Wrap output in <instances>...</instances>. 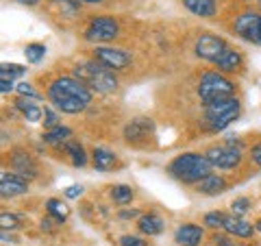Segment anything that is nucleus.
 Returning a JSON list of instances; mask_svg holds the SVG:
<instances>
[{"label": "nucleus", "instance_id": "nucleus-23", "mask_svg": "<svg viewBox=\"0 0 261 246\" xmlns=\"http://www.w3.org/2000/svg\"><path fill=\"white\" fill-rule=\"evenodd\" d=\"M46 209H48V216H50L55 223H65L68 220V216H70V209L65 207V205L59 201V199H48V203H46Z\"/></svg>", "mask_w": 261, "mask_h": 246}, {"label": "nucleus", "instance_id": "nucleus-2", "mask_svg": "<svg viewBox=\"0 0 261 246\" xmlns=\"http://www.w3.org/2000/svg\"><path fill=\"white\" fill-rule=\"evenodd\" d=\"M211 163L207 159V155L200 153H183L178 157L172 159V163L168 166V172L174 179L183 183H198L207 175H211Z\"/></svg>", "mask_w": 261, "mask_h": 246}, {"label": "nucleus", "instance_id": "nucleus-21", "mask_svg": "<svg viewBox=\"0 0 261 246\" xmlns=\"http://www.w3.org/2000/svg\"><path fill=\"white\" fill-rule=\"evenodd\" d=\"M63 149H65V153L70 155L72 166H74V168L87 166V153H85L83 146L76 142V139H65V142H63Z\"/></svg>", "mask_w": 261, "mask_h": 246}, {"label": "nucleus", "instance_id": "nucleus-31", "mask_svg": "<svg viewBox=\"0 0 261 246\" xmlns=\"http://www.w3.org/2000/svg\"><path fill=\"white\" fill-rule=\"evenodd\" d=\"M222 223H224V214H220V211H214V214H207L205 216V227L222 229Z\"/></svg>", "mask_w": 261, "mask_h": 246}, {"label": "nucleus", "instance_id": "nucleus-36", "mask_svg": "<svg viewBox=\"0 0 261 246\" xmlns=\"http://www.w3.org/2000/svg\"><path fill=\"white\" fill-rule=\"evenodd\" d=\"M214 244L216 246H240V244H235L231 237H226V235H216L214 237Z\"/></svg>", "mask_w": 261, "mask_h": 246}, {"label": "nucleus", "instance_id": "nucleus-13", "mask_svg": "<svg viewBox=\"0 0 261 246\" xmlns=\"http://www.w3.org/2000/svg\"><path fill=\"white\" fill-rule=\"evenodd\" d=\"M202 235H205V231H202L200 225L187 223V225H181V227L176 229L174 240H176L178 246H200Z\"/></svg>", "mask_w": 261, "mask_h": 246}, {"label": "nucleus", "instance_id": "nucleus-14", "mask_svg": "<svg viewBox=\"0 0 261 246\" xmlns=\"http://www.w3.org/2000/svg\"><path fill=\"white\" fill-rule=\"evenodd\" d=\"M11 166L24 179H35L37 177V163H35V159H33L29 153H24V151H13Z\"/></svg>", "mask_w": 261, "mask_h": 246}, {"label": "nucleus", "instance_id": "nucleus-6", "mask_svg": "<svg viewBox=\"0 0 261 246\" xmlns=\"http://www.w3.org/2000/svg\"><path fill=\"white\" fill-rule=\"evenodd\" d=\"M120 35V24L113 15H94L85 29V39L94 44H107L113 42Z\"/></svg>", "mask_w": 261, "mask_h": 246}, {"label": "nucleus", "instance_id": "nucleus-28", "mask_svg": "<svg viewBox=\"0 0 261 246\" xmlns=\"http://www.w3.org/2000/svg\"><path fill=\"white\" fill-rule=\"evenodd\" d=\"M111 199L118 205H126V203L133 201V190H130L128 185H113L111 187Z\"/></svg>", "mask_w": 261, "mask_h": 246}, {"label": "nucleus", "instance_id": "nucleus-1", "mask_svg": "<svg viewBox=\"0 0 261 246\" xmlns=\"http://www.w3.org/2000/svg\"><path fill=\"white\" fill-rule=\"evenodd\" d=\"M48 101L63 113H81L92 103V89L76 77H59L48 85Z\"/></svg>", "mask_w": 261, "mask_h": 246}, {"label": "nucleus", "instance_id": "nucleus-35", "mask_svg": "<svg viewBox=\"0 0 261 246\" xmlns=\"http://www.w3.org/2000/svg\"><path fill=\"white\" fill-rule=\"evenodd\" d=\"M81 194H83V187H81V185H70V187H65V190H63L65 199H79Z\"/></svg>", "mask_w": 261, "mask_h": 246}, {"label": "nucleus", "instance_id": "nucleus-29", "mask_svg": "<svg viewBox=\"0 0 261 246\" xmlns=\"http://www.w3.org/2000/svg\"><path fill=\"white\" fill-rule=\"evenodd\" d=\"M231 209L235 216H244L250 211V199H246V196H240V199H235L231 203Z\"/></svg>", "mask_w": 261, "mask_h": 246}, {"label": "nucleus", "instance_id": "nucleus-9", "mask_svg": "<svg viewBox=\"0 0 261 246\" xmlns=\"http://www.w3.org/2000/svg\"><path fill=\"white\" fill-rule=\"evenodd\" d=\"M94 59L98 63L107 65L109 70H126L130 65V55L122 48H111V46H96L94 48Z\"/></svg>", "mask_w": 261, "mask_h": 246}, {"label": "nucleus", "instance_id": "nucleus-25", "mask_svg": "<svg viewBox=\"0 0 261 246\" xmlns=\"http://www.w3.org/2000/svg\"><path fill=\"white\" fill-rule=\"evenodd\" d=\"M24 57H27L29 63H42L44 57H46V46L44 44H29L27 48H24Z\"/></svg>", "mask_w": 261, "mask_h": 246}, {"label": "nucleus", "instance_id": "nucleus-11", "mask_svg": "<svg viewBox=\"0 0 261 246\" xmlns=\"http://www.w3.org/2000/svg\"><path fill=\"white\" fill-rule=\"evenodd\" d=\"M29 192V181L20 177L18 172L9 175V172H0V199H13V196L27 194Z\"/></svg>", "mask_w": 261, "mask_h": 246}, {"label": "nucleus", "instance_id": "nucleus-17", "mask_svg": "<svg viewBox=\"0 0 261 246\" xmlns=\"http://www.w3.org/2000/svg\"><path fill=\"white\" fill-rule=\"evenodd\" d=\"M228 187L226 179L222 175H207L202 181L196 183V190L200 194H207V196H216V194H222Z\"/></svg>", "mask_w": 261, "mask_h": 246}, {"label": "nucleus", "instance_id": "nucleus-20", "mask_svg": "<svg viewBox=\"0 0 261 246\" xmlns=\"http://www.w3.org/2000/svg\"><path fill=\"white\" fill-rule=\"evenodd\" d=\"M92 163H94L96 170L107 172V170H113L118 166V157H116V153L98 146V149H94V153H92Z\"/></svg>", "mask_w": 261, "mask_h": 246}, {"label": "nucleus", "instance_id": "nucleus-26", "mask_svg": "<svg viewBox=\"0 0 261 246\" xmlns=\"http://www.w3.org/2000/svg\"><path fill=\"white\" fill-rule=\"evenodd\" d=\"M20 227H22V218L18 214H9V211L0 214V231H18Z\"/></svg>", "mask_w": 261, "mask_h": 246}, {"label": "nucleus", "instance_id": "nucleus-44", "mask_svg": "<svg viewBox=\"0 0 261 246\" xmlns=\"http://www.w3.org/2000/svg\"><path fill=\"white\" fill-rule=\"evenodd\" d=\"M255 227H257V231H261V220H259V223H257Z\"/></svg>", "mask_w": 261, "mask_h": 246}, {"label": "nucleus", "instance_id": "nucleus-43", "mask_svg": "<svg viewBox=\"0 0 261 246\" xmlns=\"http://www.w3.org/2000/svg\"><path fill=\"white\" fill-rule=\"evenodd\" d=\"M81 3H85V5H100L102 0H81Z\"/></svg>", "mask_w": 261, "mask_h": 246}, {"label": "nucleus", "instance_id": "nucleus-8", "mask_svg": "<svg viewBox=\"0 0 261 246\" xmlns=\"http://www.w3.org/2000/svg\"><path fill=\"white\" fill-rule=\"evenodd\" d=\"M226 48H228L226 42L220 35H214V33H205V35H200L198 39H196L194 53H196V57H200V59L214 63L218 57L226 51Z\"/></svg>", "mask_w": 261, "mask_h": 246}, {"label": "nucleus", "instance_id": "nucleus-27", "mask_svg": "<svg viewBox=\"0 0 261 246\" xmlns=\"http://www.w3.org/2000/svg\"><path fill=\"white\" fill-rule=\"evenodd\" d=\"M24 72H27V68L20 63H0V79H20Z\"/></svg>", "mask_w": 261, "mask_h": 246}, {"label": "nucleus", "instance_id": "nucleus-4", "mask_svg": "<svg viewBox=\"0 0 261 246\" xmlns=\"http://www.w3.org/2000/svg\"><path fill=\"white\" fill-rule=\"evenodd\" d=\"M240 111H242L240 101L233 96L207 103L205 105V125L209 131H224L231 122L238 120Z\"/></svg>", "mask_w": 261, "mask_h": 246}, {"label": "nucleus", "instance_id": "nucleus-18", "mask_svg": "<svg viewBox=\"0 0 261 246\" xmlns=\"http://www.w3.org/2000/svg\"><path fill=\"white\" fill-rule=\"evenodd\" d=\"M185 9L198 18H214L218 11V0H183Z\"/></svg>", "mask_w": 261, "mask_h": 246}, {"label": "nucleus", "instance_id": "nucleus-45", "mask_svg": "<svg viewBox=\"0 0 261 246\" xmlns=\"http://www.w3.org/2000/svg\"><path fill=\"white\" fill-rule=\"evenodd\" d=\"M259 33H261V15H259Z\"/></svg>", "mask_w": 261, "mask_h": 246}, {"label": "nucleus", "instance_id": "nucleus-41", "mask_svg": "<svg viewBox=\"0 0 261 246\" xmlns=\"http://www.w3.org/2000/svg\"><path fill=\"white\" fill-rule=\"evenodd\" d=\"M42 229L44 231H53V223L50 220H42Z\"/></svg>", "mask_w": 261, "mask_h": 246}, {"label": "nucleus", "instance_id": "nucleus-10", "mask_svg": "<svg viewBox=\"0 0 261 246\" xmlns=\"http://www.w3.org/2000/svg\"><path fill=\"white\" fill-rule=\"evenodd\" d=\"M233 31L238 33L242 39L252 44H261V33H259V15L255 11L240 13L233 22Z\"/></svg>", "mask_w": 261, "mask_h": 246}, {"label": "nucleus", "instance_id": "nucleus-39", "mask_svg": "<svg viewBox=\"0 0 261 246\" xmlns=\"http://www.w3.org/2000/svg\"><path fill=\"white\" fill-rule=\"evenodd\" d=\"M135 216H140V211H137V209H130V211H120V218H122V220H128V218H135Z\"/></svg>", "mask_w": 261, "mask_h": 246}, {"label": "nucleus", "instance_id": "nucleus-5", "mask_svg": "<svg viewBox=\"0 0 261 246\" xmlns=\"http://www.w3.org/2000/svg\"><path fill=\"white\" fill-rule=\"evenodd\" d=\"M235 94V83L222 77L220 72H205L198 83V96L202 103H214L220 98H228Z\"/></svg>", "mask_w": 261, "mask_h": 246}, {"label": "nucleus", "instance_id": "nucleus-42", "mask_svg": "<svg viewBox=\"0 0 261 246\" xmlns=\"http://www.w3.org/2000/svg\"><path fill=\"white\" fill-rule=\"evenodd\" d=\"M0 240H5V242H15L13 235H9V233H0Z\"/></svg>", "mask_w": 261, "mask_h": 246}, {"label": "nucleus", "instance_id": "nucleus-37", "mask_svg": "<svg viewBox=\"0 0 261 246\" xmlns=\"http://www.w3.org/2000/svg\"><path fill=\"white\" fill-rule=\"evenodd\" d=\"M250 159L255 161L257 166L261 168V142H259V144H255V146L250 149Z\"/></svg>", "mask_w": 261, "mask_h": 246}, {"label": "nucleus", "instance_id": "nucleus-34", "mask_svg": "<svg viewBox=\"0 0 261 246\" xmlns=\"http://www.w3.org/2000/svg\"><path fill=\"white\" fill-rule=\"evenodd\" d=\"M120 246H146V242L142 240V237H135V235H122Z\"/></svg>", "mask_w": 261, "mask_h": 246}, {"label": "nucleus", "instance_id": "nucleus-22", "mask_svg": "<svg viewBox=\"0 0 261 246\" xmlns=\"http://www.w3.org/2000/svg\"><path fill=\"white\" fill-rule=\"evenodd\" d=\"M137 227H140V231L146 235H159L163 231V220H161V216L150 211V214H144L137 220Z\"/></svg>", "mask_w": 261, "mask_h": 246}, {"label": "nucleus", "instance_id": "nucleus-16", "mask_svg": "<svg viewBox=\"0 0 261 246\" xmlns=\"http://www.w3.org/2000/svg\"><path fill=\"white\" fill-rule=\"evenodd\" d=\"M15 109H18L24 118H27V122H39L44 118V109L37 105L35 98H27V96H18L15 98Z\"/></svg>", "mask_w": 261, "mask_h": 246}, {"label": "nucleus", "instance_id": "nucleus-30", "mask_svg": "<svg viewBox=\"0 0 261 246\" xmlns=\"http://www.w3.org/2000/svg\"><path fill=\"white\" fill-rule=\"evenodd\" d=\"M15 92H18V96H27V98H35V101H39L42 98V94L35 92L33 89L31 83H20V85H15Z\"/></svg>", "mask_w": 261, "mask_h": 246}, {"label": "nucleus", "instance_id": "nucleus-12", "mask_svg": "<svg viewBox=\"0 0 261 246\" xmlns=\"http://www.w3.org/2000/svg\"><path fill=\"white\" fill-rule=\"evenodd\" d=\"M154 131V122L150 118H135L124 127V139L128 144H140L148 139Z\"/></svg>", "mask_w": 261, "mask_h": 246}, {"label": "nucleus", "instance_id": "nucleus-3", "mask_svg": "<svg viewBox=\"0 0 261 246\" xmlns=\"http://www.w3.org/2000/svg\"><path fill=\"white\" fill-rule=\"evenodd\" d=\"M74 77L79 81H83L92 92H98V94H111L118 89V79L113 75V70H109L107 65H102V63H98L96 59L83 61L81 65H76Z\"/></svg>", "mask_w": 261, "mask_h": 246}, {"label": "nucleus", "instance_id": "nucleus-15", "mask_svg": "<svg viewBox=\"0 0 261 246\" xmlns=\"http://www.w3.org/2000/svg\"><path fill=\"white\" fill-rule=\"evenodd\" d=\"M222 229L228 233V235H235V237H252L255 235V229L250 223H246L242 216H224V223H222Z\"/></svg>", "mask_w": 261, "mask_h": 246}, {"label": "nucleus", "instance_id": "nucleus-24", "mask_svg": "<svg viewBox=\"0 0 261 246\" xmlns=\"http://www.w3.org/2000/svg\"><path fill=\"white\" fill-rule=\"evenodd\" d=\"M70 135H72V131H70L68 127H61V125H59V127H55V129H48L42 139H44L46 144H55V146L59 144V146H61L65 139H70Z\"/></svg>", "mask_w": 261, "mask_h": 246}, {"label": "nucleus", "instance_id": "nucleus-19", "mask_svg": "<svg viewBox=\"0 0 261 246\" xmlns=\"http://www.w3.org/2000/svg\"><path fill=\"white\" fill-rule=\"evenodd\" d=\"M214 63L220 72H238L242 68V55L235 48H226Z\"/></svg>", "mask_w": 261, "mask_h": 246}, {"label": "nucleus", "instance_id": "nucleus-7", "mask_svg": "<svg viewBox=\"0 0 261 246\" xmlns=\"http://www.w3.org/2000/svg\"><path fill=\"white\" fill-rule=\"evenodd\" d=\"M207 159L214 168L220 170H233L240 166L242 161V153L235 144H222V146H214V149L207 151Z\"/></svg>", "mask_w": 261, "mask_h": 246}, {"label": "nucleus", "instance_id": "nucleus-32", "mask_svg": "<svg viewBox=\"0 0 261 246\" xmlns=\"http://www.w3.org/2000/svg\"><path fill=\"white\" fill-rule=\"evenodd\" d=\"M53 5H57L61 11H68V13H74L79 9V5H81V0H50Z\"/></svg>", "mask_w": 261, "mask_h": 246}, {"label": "nucleus", "instance_id": "nucleus-40", "mask_svg": "<svg viewBox=\"0 0 261 246\" xmlns=\"http://www.w3.org/2000/svg\"><path fill=\"white\" fill-rule=\"evenodd\" d=\"M15 3H20V5H27V7H35L39 0H15Z\"/></svg>", "mask_w": 261, "mask_h": 246}, {"label": "nucleus", "instance_id": "nucleus-33", "mask_svg": "<svg viewBox=\"0 0 261 246\" xmlns=\"http://www.w3.org/2000/svg\"><path fill=\"white\" fill-rule=\"evenodd\" d=\"M61 122H59V116L50 109V107H44V127L46 129H55V127H59Z\"/></svg>", "mask_w": 261, "mask_h": 246}, {"label": "nucleus", "instance_id": "nucleus-46", "mask_svg": "<svg viewBox=\"0 0 261 246\" xmlns=\"http://www.w3.org/2000/svg\"><path fill=\"white\" fill-rule=\"evenodd\" d=\"M259 3H261V0H259Z\"/></svg>", "mask_w": 261, "mask_h": 246}, {"label": "nucleus", "instance_id": "nucleus-38", "mask_svg": "<svg viewBox=\"0 0 261 246\" xmlns=\"http://www.w3.org/2000/svg\"><path fill=\"white\" fill-rule=\"evenodd\" d=\"M13 89H15L13 81H9V79H0V94H9V92H13Z\"/></svg>", "mask_w": 261, "mask_h": 246}]
</instances>
